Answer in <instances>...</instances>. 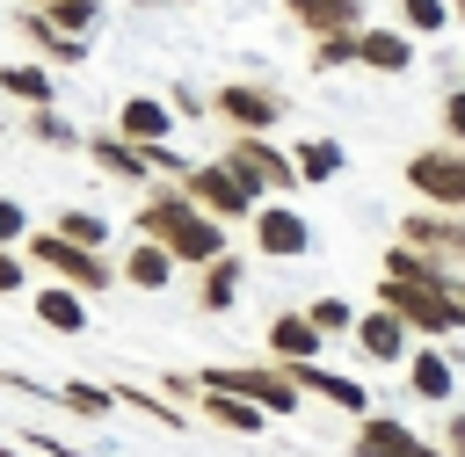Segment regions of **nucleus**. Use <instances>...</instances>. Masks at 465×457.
<instances>
[{
	"mask_svg": "<svg viewBox=\"0 0 465 457\" xmlns=\"http://www.w3.org/2000/svg\"><path fill=\"white\" fill-rule=\"evenodd\" d=\"M240 290H247V261L225 247L218 261H203L196 268V312H232L240 305Z\"/></svg>",
	"mask_w": 465,
	"mask_h": 457,
	"instance_id": "6ab92c4d",
	"label": "nucleus"
},
{
	"mask_svg": "<svg viewBox=\"0 0 465 457\" xmlns=\"http://www.w3.org/2000/svg\"><path fill=\"white\" fill-rule=\"evenodd\" d=\"M312 65H320V73H341V65H356V29L312 36Z\"/></svg>",
	"mask_w": 465,
	"mask_h": 457,
	"instance_id": "2f4dec72",
	"label": "nucleus"
},
{
	"mask_svg": "<svg viewBox=\"0 0 465 457\" xmlns=\"http://www.w3.org/2000/svg\"><path fill=\"white\" fill-rule=\"evenodd\" d=\"M0 384L7 392H29V399H51V406H65V413H80V421H109L124 399H116V384H94V377H65V384H36V377H22V370H0Z\"/></svg>",
	"mask_w": 465,
	"mask_h": 457,
	"instance_id": "1a4fd4ad",
	"label": "nucleus"
},
{
	"mask_svg": "<svg viewBox=\"0 0 465 457\" xmlns=\"http://www.w3.org/2000/svg\"><path fill=\"white\" fill-rule=\"evenodd\" d=\"M407 392H414L421 406H443V399L458 392V363H450L436 341H429V348H414V355H407Z\"/></svg>",
	"mask_w": 465,
	"mask_h": 457,
	"instance_id": "412c9836",
	"label": "nucleus"
},
{
	"mask_svg": "<svg viewBox=\"0 0 465 457\" xmlns=\"http://www.w3.org/2000/svg\"><path fill=\"white\" fill-rule=\"evenodd\" d=\"M29 7H36V0H29ZM44 15H51V22H65L73 36H94V22H102V0H51Z\"/></svg>",
	"mask_w": 465,
	"mask_h": 457,
	"instance_id": "473e14b6",
	"label": "nucleus"
},
{
	"mask_svg": "<svg viewBox=\"0 0 465 457\" xmlns=\"http://www.w3.org/2000/svg\"><path fill=\"white\" fill-rule=\"evenodd\" d=\"M15 29H22V44L44 58V65H87V36H73L65 22H51L44 7H22L15 15Z\"/></svg>",
	"mask_w": 465,
	"mask_h": 457,
	"instance_id": "ddd939ff",
	"label": "nucleus"
},
{
	"mask_svg": "<svg viewBox=\"0 0 465 457\" xmlns=\"http://www.w3.org/2000/svg\"><path fill=\"white\" fill-rule=\"evenodd\" d=\"M283 370L298 377V392H305V399H327V406H341V413H356V421L371 413V392H363V377H341V370H327L320 355H312V363H283Z\"/></svg>",
	"mask_w": 465,
	"mask_h": 457,
	"instance_id": "2eb2a0df",
	"label": "nucleus"
},
{
	"mask_svg": "<svg viewBox=\"0 0 465 457\" xmlns=\"http://www.w3.org/2000/svg\"><path fill=\"white\" fill-rule=\"evenodd\" d=\"M407 334H414V326H407L392 305H378V312H356V348H363L371 363H407V355H414V348H407Z\"/></svg>",
	"mask_w": 465,
	"mask_h": 457,
	"instance_id": "a211bd4d",
	"label": "nucleus"
},
{
	"mask_svg": "<svg viewBox=\"0 0 465 457\" xmlns=\"http://www.w3.org/2000/svg\"><path fill=\"white\" fill-rule=\"evenodd\" d=\"M109 181H131V189H153V160H145V145H131L124 131H87V145H80Z\"/></svg>",
	"mask_w": 465,
	"mask_h": 457,
	"instance_id": "4468645a",
	"label": "nucleus"
},
{
	"mask_svg": "<svg viewBox=\"0 0 465 457\" xmlns=\"http://www.w3.org/2000/svg\"><path fill=\"white\" fill-rule=\"evenodd\" d=\"M262 348H269L276 363H312V355L327 348V334H320V326H312V312L298 305V312H276V319H269Z\"/></svg>",
	"mask_w": 465,
	"mask_h": 457,
	"instance_id": "f3484780",
	"label": "nucleus"
},
{
	"mask_svg": "<svg viewBox=\"0 0 465 457\" xmlns=\"http://www.w3.org/2000/svg\"><path fill=\"white\" fill-rule=\"evenodd\" d=\"M0 457H22V450H15V442H0Z\"/></svg>",
	"mask_w": 465,
	"mask_h": 457,
	"instance_id": "c03bdc74",
	"label": "nucleus"
},
{
	"mask_svg": "<svg viewBox=\"0 0 465 457\" xmlns=\"http://www.w3.org/2000/svg\"><path fill=\"white\" fill-rule=\"evenodd\" d=\"M450 15H458V22H465V0H450Z\"/></svg>",
	"mask_w": 465,
	"mask_h": 457,
	"instance_id": "37998d69",
	"label": "nucleus"
},
{
	"mask_svg": "<svg viewBox=\"0 0 465 457\" xmlns=\"http://www.w3.org/2000/svg\"><path fill=\"white\" fill-rule=\"evenodd\" d=\"M36 225H29V210H22V196H0V247H22Z\"/></svg>",
	"mask_w": 465,
	"mask_h": 457,
	"instance_id": "c9c22d12",
	"label": "nucleus"
},
{
	"mask_svg": "<svg viewBox=\"0 0 465 457\" xmlns=\"http://www.w3.org/2000/svg\"><path fill=\"white\" fill-rule=\"evenodd\" d=\"M0 102H22V109H51V102H58V73H51L44 58L0 65Z\"/></svg>",
	"mask_w": 465,
	"mask_h": 457,
	"instance_id": "b1692460",
	"label": "nucleus"
},
{
	"mask_svg": "<svg viewBox=\"0 0 465 457\" xmlns=\"http://www.w3.org/2000/svg\"><path fill=\"white\" fill-rule=\"evenodd\" d=\"M407 189L421 196V203H436V210H465V145H421V152H407Z\"/></svg>",
	"mask_w": 465,
	"mask_h": 457,
	"instance_id": "0eeeda50",
	"label": "nucleus"
},
{
	"mask_svg": "<svg viewBox=\"0 0 465 457\" xmlns=\"http://www.w3.org/2000/svg\"><path fill=\"white\" fill-rule=\"evenodd\" d=\"M218 160H232V167H240V174H247L262 196H291V189L305 181V174H298V160H291V152H283L269 131H232Z\"/></svg>",
	"mask_w": 465,
	"mask_h": 457,
	"instance_id": "423d86ee",
	"label": "nucleus"
},
{
	"mask_svg": "<svg viewBox=\"0 0 465 457\" xmlns=\"http://www.w3.org/2000/svg\"><path fill=\"white\" fill-rule=\"evenodd\" d=\"M196 384H203V392H240V399H254V406H269L276 421L305 406V392H298V377H291V370H283L276 355H269V363H203V370H196Z\"/></svg>",
	"mask_w": 465,
	"mask_h": 457,
	"instance_id": "7ed1b4c3",
	"label": "nucleus"
},
{
	"mask_svg": "<svg viewBox=\"0 0 465 457\" xmlns=\"http://www.w3.org/2000/svg\"><path fill=\"white\" fill-rule=\"evenodd\" d=\"M356 65H371V73H407V65H414V44H407V29L363 22V29H356Z\"/></svg>",
	"mask_w": 465,
	"mask_h": 457,
	"instance_id": "4be33fe9",
	"label": "nucleus"
},
{
	"mask_svg": "<svg viewBox=\"0 0 465 457\" xmlns=\"http://www.w3.org/2000/svg\"><path fill=\"white\" fill-rule=\"evenodd\" d=\"M29 312H36L51 334H87V290H73V283H44V290L29 297Z\"/></svg>",
	"mask_w": 465,
	"mask_h": 457,
	"instance_id": "393cba45",
	"label": "nucleus"
},
{
	"mask_svg": "<svg viewBox=\"0 0 465 457\" xmlns=\"http://www.w3.org/2000/svg\"><path fill=\"white\" fill-rule=\"evenodd\" d=\"M291 160H298L305 181H334V174H341V145H334V138H298Z\"/></svg>",
	"mask_w": 465,
	"mask_h": 457,
	"instance_id": "c85d7f7f",
	"label": "nucleus"
},
{
	"mask_svg": "<svg viewBox=\"0 0 465 457\" xmlns=\"http://www.w3.org/2000/svg\"><path fill=\"white\" fill-rule=\"evenodd\" d=\"M22 261H29L22 247H0V297H15V290H22V276H29Z\"/></svg>",
	"mask_w": 465,
	"mask_h": 457,
	"instance_id": "ea45409f",
	"label": "nucleus"
},
{
	"mask_svg": "<svg viewBox=\"0 0 465 457\" xmlns=\"http://www.w3.org/2000/svg\"><path fill=\"white\" fill-rule=\"evenodd\" d=\"M305 312H312L320 334H356V305H349V297H312Z\"/></svg>",
	"mask_w": 465,
	"mask_h": 457,
	"instance_id": "f704fd0d",
	"label": "nucleus"
},
{
	"mask_svg": "<svg viewBox=\"0 0 465 457\" xmlns=\"http://www.w3.org/2000/svg\"><path fill=\"white\" fill-rule=\"evenodd\" d=\"M138 232L145 239H160L182 268H203V261H218L232 239H225V218H211L182 181H153L145 196H138Z\"/></svg>",
	"mask_w": 465,
	"mask_h": 457,
	"instance_id": "f257e3e1",
	"label": "nucleus"
},
{
	"mask_svg": "<svg viewBox=\"0 0 465 457\" xmlns=\"http://www.w3.org/2000/svg\"><path fill=\"white\" fill-rule=\"evenodd\" d=\"M182 189H189L211 218H225V225H247V218H254V203H262V189H254L232 160H196V167L182 174Z\"/></svg>",
	"mask_w": 465,
	"mask_h": 457,
	"instance_id": "39448f33",
	"label": "nucleus"
},
{
	"mask_svg": "<svg viewBox=\"0 0 465 457\" xmlns=\"http://www.w3.org/2000/svg\"><path fill=\"white\" fill-rule=\"evenodd\" d=\"M283 15L312 36H334V29H363V0H283Z\"/></svg>",
	"mask_w": 465,
	"mask_h": 457,
	"instance_id": "bb28decb",
	"label": "nucleus"
},
{
	"mask_svg": "<svg viewBox=\"0 0 465 457\" xmlns=\"http://www.w3.org/2000/svg\"><path fill=\"white\" fill-rule=\"evenodd\" d=\"M400 22H407L414 36H443L458 15H450V0H400Z\"/></svg>",
	"mask_w": 465,
	"mask_h": 457,
	"instance_id": "7c9ffc66",
	"label": "nucleus"
},
{
	"mask_svg": "<svg viewBox=\"0 0 465 457\" xmlns=\"http://www.w3.org/2000/svg\"><path fill=\"white\" fill-rule=\"evenodd\" d=\"M116 131H124L131 145H160V138H174V102L131 94V102H116Z\"/></svg>",
	"mask_w": 465,
	"mask_h": 457,
	"instance_id": "aec40b11",
	"label": "nucleus"
},
{
	"mask_svg": "<svg viewBox=\"0 0 465 457\" xmlns=\"http://www.w3.org/2000/svg\"><path fill=\"white\" fill-rule=\"evenodd\" d=\"M349 457H450L443 442H421L400 413H363L349 435Z\"/></svg>",
	"mask_w": 465,
	"mask_h": 457,
	"instance_id": "f8f14e48",
	"label": "nucleus"
},
{
	"mask_svg": "<svg viewBox=\"0 0 465 457\" xmlns=\"http://www.w3.org/2000/svg\"><path fill=\"white\" fill-rule=\"evenodd\" d=\"M436 116H443V138H450V145H465V80L443 94V109H436Z\"/></svg>",
	"mask_w": 465,
	"mask_h": 457,
	"instance_id": "4c0bfd02",
	"label": "nucleus"
},
{
	"mask_svg": "<svg viewBox=\"0 0 465 457\" xmlns=\"http://www.w3.org/2000/svg\"><path fill=\"white\" fill-rule=\"evenodd\" d=\"M211 116H218L225 131H276V123H283V94L262 87V80H225V87L211 94Z\"/></svg>",
	"mask_w": 465,
	"mask_h": 457,
	"instance_id": "9d476101",
	"label": "nucleus"
},
{
	"mask_svg": "<svg viewBox=\"0 0 465 457\" xmlns=\"http://www.w3.org/2000/svg\"><path fill=\"white\" fill-rule=\"evenodd\" d=\"M247 232H254V254H269V261H298V254H312V225H305V210L283 203V196L254 203Z\"/></svg>",
	"mask_w": 465,
	"mask_h": 457,
	"instance_id": "6e6552de",
	"label": "nucleus"
},
{
	"mask_svg": "<svg viewBox=\"0 0 465 457\" xmlns=\"http://www.w3.org/2000/svg\"><path fill=\"white\" fill-rule=\"evenodd\" d=\"M116 399H124V406H138V413H153L160 428H189V406H174L167 392H145V384H116Z\"/></svg>",
	"mask_w": 465,
	"mask_h": 457,
	"instance_id": "c756f323",
	"label": "nucleus"
},
{
	"mask_svg": "<svg viewBox=\"0 0 465 457\" xmlns=\"http://www.w3.org/2000/svg\"><path fill=\"white\" fill-rule=\"evenodd\" d=\"M22 254H29V261H36L51 283H73V290H87V297L116 283V261H109L102 247H80V239H65L58 225H36V232L22 239Z\"/></svg>",
	"mask_w": 465,
	"mask_h": 457,
	"instance_id": "f03ea898",
	"label": "nucleus"
},
{
	"mask_svg": "<svg viewBox=\"0 0 465 457\" xmlns=\"http://www.w3.org/2000/svg\"><path fill=\"white\" fill-rule=\"evenodd\" d=\"M167 102H174V116H203V109H211V102H203V94H196V87H174V94H167Z\"/></svg>",
	"mask_w": 465,
	"mask_h": 457,
	"instance_id": "a19ab883",
	"label": "nucleus"
},
{
	"mask_svg": "<svg viewBox=\"0 0 465 457\" xmlns=\"http://www.w3.org/2000/svg\"><path fill=\"white\" fill-rule=\"evenodd\" d=\"M160 392H167L174 406H196V392H203V384H196V370H160Z\"/></svg>",
	"mask_w": 465,
	"mask_h": 457,
	"instance_id": "58836bf2",
	"label": "nucleus"
},
{
	"mask_svg": "<svg viewBox=\"0 0 465 457\" xmlns=\"http://www.w3.org/2000/svg\"><path fill=\"white\" fill-rule=\"evenodd\" d=\"M378 305H392V312H400L414 334H429V341L465 334V297L443 290V283H400V276H378Z\"/></svg>",
	"mask_w": 465,
	"mask_h": 457,
	"instance_id": "20e7f679",
	"label": "nucleus"
},
{
	"mask_svg": "<svg viewBox=\"0 0 465 457\" xmlns=\"http://www.w3.org/2000/svg\"><path fill=\"white\" fill-rule=\"evenodd\" d=\"M174 268H182V261H174L160 239H145V232L116 254V283H131V290H167V283H174Z\"/></svg>",
	"mask_w": 465,
	"mask_h": 457,
	"instance_id": "dca6fc26",
	"label": "nucleus"
},
{
	"mask_svg": "<svg viewBox=\"0 0 465 457\" xmlns=\"http://www.w3.org/2000/svg\"><path fill=\"white\" fill-rule=\"evenodd\" d=\"M196 413H203L211 428H225V435H262V421H276L269 406H254V399H240V392H196Z\"/></svg>",
	"mask_w": 465,
	"mask_h": 457,
	"instance_id": "5701e85b",
	"label": "nucleus"
},
{
	"mask_svg": "<svg viewBox=\"0 0 465 457\" xmlns=\"http://www.w3.org/2000/svg\"><path fill=\"white\" fill-rule=\"evenodd\" d=\"M378 276H400V283H443L450 290V261H436V254H421V247H407V239H392L385 254H378Z\"/></svg>",
	"mask_w": 465,
	"mask_h": 457,
	"instance_id": "a878e982",
	"label": "nucleus"
},
{
	"mask_svg": "<svg viewBox=\"0 0 465 457\" xmlns=\"http://www.w3.org/2000/svg\"><path fill=\"white\" fill-rule=\"evenodd\" d=\"M436 442H443V450H450V457H465V413H450V421H443V435H436Z\"/></svg>",
	"mask_w": 465,
	"mask_h": 457,
	"instance_id": "79ce46f5",
	"label": "nucleus"
},
{
	"mask_svg": "<svg viewBox=\"0 0 465 457\" xmlns=\"http://www.w3.org/2000/svg\"><path fill=\"white\" fill-rule=\"evenodd\" d=\"M22 442H29L36 457H94V450H80V442H65V435H51V428H29Z\"/></svg>",
	"mask_w": 465,
	"mask_h": 457,
	"instance_id": "e433bc0d",
	"label": "nucleus"
},
{
	"mask_svg": "<svg viewBox=\"0 0 465 457\" xmlns=\"http://www.w3.org/2000/svg\"><path fill=\"white\" fill-rule=\"evenodd\" d=\"M138 7H160V0H138Z\"/></svg>",
	"mask_w": 465,
	"mask_h": 457,
	"instance_id": "a18cd8bd",
	"label": "nucleus"
},
{
	"mask_svg": "<svg viewBox=\"0 0 465 457\" xmlns=\"http://www.w3.org/2000/svg\"><path fill=\"white\" fill-rule=\"evenodd\" d=\"M22 138H36V145H51V152H80V145H87V131H80L58 102H51V109H29V116H22Z\"/></svg>",
	"mask_w": 465,
	"mask_h": 457,
	"instance_id": "cd10ccee",
	"label": "nucleus"
},
{
	"mask_svg": "<svg viewBox=\"0 0 465 457\" xmlns=\"http://www.w3.org/2000/svg\"><path fill=\"white\" fill-rule=\"evenodd\" d=\"M58 232L80 247H109V218H94V210H58Z\"/></svg>",
	"mask_w": 465,
	"mask_h": 457,
	"instance_id": "72a5a7b5",
	"label": "nucleus"
},
{
	"mask_svg": "<svg viewBox=\"0 0 465 457\" xmlns=\"http://www.w3.org/2000/svg\"><path fill=\"white\" fill-rule=\"evenodd\" d=\"M400 239L421 247V254H436V261H450V268H465V210H436V203H421V210L400 218Z\"/></svg>",
	"mask_w": 465,
	"mask_h": 457,
	"instance_id": "9b49d317",
	"label": "nucleus"
}]
</instances>
